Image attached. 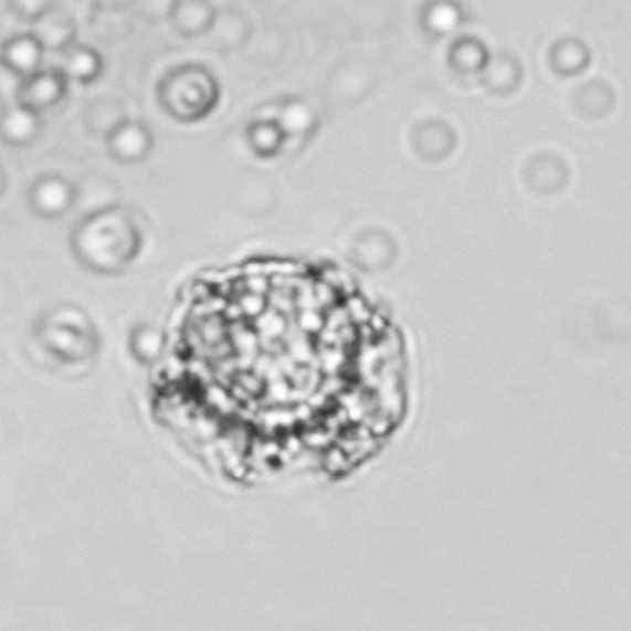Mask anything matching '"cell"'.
I'll list each match as a JSON object with an SVG mask.
<instances>
[{
    "mask_svg": "<svg viewBox=\"0 0 631 631\" xmlns=\"http://www.w3.org/2000/svg\"><path fill=\"white\" fill-rule=\"evenodd\" d=\"M71 250L91 273L118 274L143 250V231L136 217L122 204L88 211L71 231Z\"/></svg>",
    "mask_w": 631,
    "mask_h": 631,
    "instance_id": "6da1fadb",
    "label": "cell"
},
{
    "mask_svg": "<svg viewBox=\"0 0 631 631\" xmlns=\"http://www.w3.org/2000/svg\"><path fill=\"white\" fill-rule=\"evenodd\" d=\"M157 103L162 113L179 123L208 118L221 99V85L211 69L181 64L168 69L157 82Z\"/></svg>",
    "mask_w": 631,
    "mask_h": 631,
    "instance_id": "7a4b0ae2",
    "label": "cell"
},
{
    "mask_svg": "<svg viewBox=\"0 0 631 631\" xmlns=\"http://www.w3.org/2000/svg\"><path fill=\"white\" fill-rule=\"evenodd\" d=\"M36 339L53 358L65 365L88 361L99 348L96 327L76 305H60L40 319Z\"/></svg>",
    "mask_w": 631,
    "mask_h": 631,
    "instance_id": "3957f363",
    "label": "cell"
},
{
    "mask_svg": "<svg viewBox=\"0 0 631 631\" xmlns=\"http://www.w3.org/2000/svg\"><path fill=\"white\" fill-rule=\"evenodd\" d=\"M78 202V187L62 173H40L28 190V204L40 219H60Z\"/></svg>",
    "mask_w": 631,
    "mask_h": 631,
    "instance_id": "277c9868",
    "label": "cell"
},
{
    "mask_svg": "<svg viewBox=\"0 0 631 631\" xmlns=\"http://www.w3.org/2000/svg\"><path fill=\"white\" fill-rule=\"evenodd\" d=\"M107 154L119 165H139L147 161L156 148L153 128L141 119H128L105 139Z\"/></svg>",
    "mask_w": 631,
    "mask_h": 631,
    "instance_id": "5b68a950",
    "label": "cell"
},
{
    "mask_svg": "<svg viewBox=\"0 0 631 631\" xmlns=\"http://www.w3.org/2000/svg\"><path fill=\"white\" fill-rule=\"evenodd\" d=\"M67 93L69 80L60 69H42L30 78L22 80L17 103L42 114L64 102Z\"/></svg>",
    "mask_w": 631,
    "mask_h": 631,
    "instance_id": "8992f818",
    "label": "cell"
},
{
    "mask_svg": "<svg viewBox=\"0 0 631 631\" xmlns=\"http://www.w3.org/2000/svg\"><path fill=\"white\" fill-rule=\"evenodd\" d=\"M31 34L39 40L44 51L65 53L78 44V24L71 13L54 4L44 17L31 24Z\"/></svg>",
    "mask_w": 631,
    "mask_h": 631,
    "instance_id": "52a82bcc",
    "label": "cell"
},
{
    "mask_svg": "<svg viewBox=\"0 0 631 631\" xmlns=\"http://www.w3.org/2000/svg\"><path fill=\"white\" fill-rule=\"evenodd\" d=\"M42 114L34 113L24 105L11 103L0 111V141L6 147H31L42 134Z\"/></svg>",
    "mask_w": 631,
    "mask_h": 631,
    "instance_id": "ba28073f",
    "label": "cell"
},
{
    "mask_svg": "<svg viewBox=\"0 0 631 631\" xmlns=\"http://www.w3.org/2000/svg\"><path fill=\"white\" fill-rule=\"evenodd\" d=\"M217 15L219 11L208 0H171L168 22L185 39H199L210 33Z\"/></svg>",
    "mask_w": 631,
    "mask_h": 631,
    "instance_id": "9c48e42d",
    "label": "cell"
},
{
    "mask_svg": "<svg viewBox=\"0 0 631 631\" xmlns=\"http://www.w3.org/2000/svg\"><path fill=\"white\" fill-rule=\"evenodd\" d=\"M44 48L31 33H20L6 40L0 48V65H4L17 78L25 80L42 71Z\"/></svg>",
    "mask_w": 631,
    "mask_h": 631,
    "instance_id": "30bf717a",
    "label": "cell"
},
{
    "mask_svg": "<svg viewBox=\"0 0 631 631\" xmlns=\"http://www.w3.org/2000/svg\"><path fill=\"white\" fill-rule=\"evenodd\" d=\"M411 145L417 156H421L424 161H442L453 153L456 136L448 123L428 119L413 128Z\"/></svg>",
    "mask_w": 631,
    "mask_h": 631,
    "instance_id": "8fae6325",
    "label": "cell"
},
{
    "mask_svg": "<svg viewBox=\"0 0 631 631\" xmlns=\"http://www.w3.org/2000/svg\"><path fill=\"white\" fill-rule=\"evenodd\" d=\"M84 127L88 134L98 139H107L116 128L128 122V108L118 98H93L85 103L82 111Z\"/></svg>",
    "mask_w": 631,
    "mask_h": 631,
    "instance_id": "7c38bea8",
    "label": "cell"
},
{
    "mask_svg": "<svg viewBox=\"0 0 631 631\" xmlns=\"http://www.w3.org/2000/svg\"><path fill=\"white\" fill-rule=\"evenodd\" d=\"M60 71L65 78L76 84L91 85L98 82L105 71V60L96 48L88 44H74L65 51Z\"/></svg>",
    "mask_w": 631,
    "mask_h": 631,
    "instance_id": "4fadbf2b",
    "label": "cell"
},
{
    "mask_svg": "<svg viewBox=\"0 0 631 631\" xmlns=\"http://www.w3.org/2000/svg\"><path fill=\"white\" fill-rule=\"evenodd\" d=\"M525 182L534 190L550 191L561 190L567 187L568 168L558 156H536L525 167Z\"/></svg>",
    "mask_w": 631,
    "mask_h": 631,
    "instance_id": "5bb4252c",
    "label": "cell"
},
{
    "mask_svg": "<svg viewBox=\"0 0 631 631\" xmlns=\"http://www.w3.org/2000/svg\"><path fill=\"white\" fill-rule=\"evenodd\" d=\"M590 62V50L579 39H559L548 51V65L559 76L581 74Z\"/></svg>",
    "mask_w": 631,
    "mask_h": 631,
    "instance_id": "9a60e30c",
    "label": "cell"
},
{
    "mask_svg": "<svg viewBox=\"0 0 631 631\" xmlns=\"http://www.w3.org/2000/svg\"><path fill=\"white\" fill-rule=\"evenodd\" d=\"M491 53L487 45L475 36H461L448 50V64L461 74H476L490 64Z\"/></svg>",
    "mask_w": 631,
    "mask_h": 631,
    "instance_id": "2e32d148",
    "label": "cell"
},
{
    "mask_svg": "<svg viewBox=\"0 0 631 631\" xmlns=\"http://www.w3.org/2000/svg\"><path fill=\"white\" fill-rule=\"evenodd\" d=\"M482 84L490 88L491 93L511 94L518 88L522 82V64L514 59L513 54H498L491 56L490 64L482 71Z\"/></svg>",
    "mask_w": 631,
    "mask_h": 631,
    "instance_id": "e0dca14e",
    "label": "cell"
},
{
    "mask_svg": "<svg viewBox=\"0 0 631 631\" xmlns=\"http://www.w3.org/2000/svg\"><path fill=\"white\" fill-rule=\"evenodd\" d=\"M245 137H248V145L253 154L262 159L278 156L287 141V134L284 133V128L280 127L276 119H259V122L251 123Z\"/></svg>",
    "mask_w": 631,
    "mask_h": 631,
    "instance_id": "ac0fdd59",
    "label": "cell"
},
{
    "mask_svg": "<svg viewBox=\"0 0 631 631\" xmlns=\"http://www.w3.org/2000/svg\"><path fill=\"white\" fill-rule=\"evenodd\" d=\"M574 105L582 118H602L612 108L613 94L604 84L588 82L574 94Z\"/></svg>",
    "mask_w": 631,
    "mask_h": 631,
    "instance_id": "d6986e66",
    "label": "cell"
},
{
    "mask_svg": "<svg viewBox=\"0 0 631 631\" xmlns=\"http://www.w3.org/2000/svg\"><path fill=\"white\" fill-rule=\"evenodd\" d=\"M165 347V334L154 325H139L130 334V350L141 362H154Z\"/></svg>",
    "mask_w": 631,
    "mask_h": 631,
    "instance_id": "ffe728a7",
    "label": "cell"
},
{
    "mask_svg": "<svg viewBox=\"0 0 631 631\" xmlns=\"http://www.w3.org/2000/svg\"><path fill=\"white\" fill-rule=\"evenodd\" d=\"M276 123L284 128L287 137L293 136V134L311 133L314 127V113L302 99H291L280 111Z\"/></svg>",
    "mask_w": 631,
    "mask_h": 631,
    "instance_id": "44dd1931",
    "label": "cell"
},
{
    "mask_svg": "<svg viewBox=\"0 0 631 631\" xmlns=\"http://www.w3.org/2000/svg\"><path fill=\"white\" fill-rule=\"evenodd\" d=\"M461 20V11L456 10L455 4H431L430 11L427 13V28L433 33H448L455 30V25Z\"/></svg>",
    "mask_w": 631,
    "mask_h": 631,
    "instance_id": "7402d4cb",
    "label": "cell"
},
{
    "mask_svg": "<svg viewBox=\"0 0 631 631\" xmlns=\"http://www.w3.org/2000/svg\"><path fill=\"white\" fill-rule=\"evenodd\" d=\"M53 6L54 2H51V0H11V2H8V10L17 19L24 20L28 24H34Z\"/></svg>",
    "mask_w": 631,
    "mask_h": 631,
    "instance_id": "603a6c76",
    "label": "cell"
},
{
    "mask_svg": "<svg viewBox=\"0 0 631 631\" xmlns=\"http://www.w3.org/2000/svg\"><path fill=\"white\" fill-rule=\"evenodd\" d=\"M134 6L139 11V15L147 19L148 22H161V20H168L170 17L171 2H167V0H145V2H137Z\"/></svg>",
    "mask_w": 631,
    "mask_h": 631,
    "instance_id": "cb8c5ba5",
    "label": "cell"
},
{
    "mask_svg": "<svg viewBox=\"0 0 631 631\" xmlns=\"http://www.w3.org/2000/svg\"><path fill=\"white\" fill-rule=\"evenodd\" d=\"M20 84H22V80L17 78L15 74H11L4 65H0V103L4 107L11 103H17Z\"/></svg>",
    "mask_w": 631,
    "mask_h": 631,
    "instance_id": "d4e9b609",
    "label": "cell"
},
{
    "mask_svg": "<svg viewBox=\"0 0 631 631\" xmlns=\"http://www.w3.org/2000/svg\"><path fill=\"white\" fill-rule=\"evenodd\" d=\"M6 190H8V176L4 168L0 167V197L4 196Z\"/></svg>",
    "mask_w": 631,
    "mask_h": 631,
    "instance_id": "484cf974",
    "label": "cell"
}]
</instances>
